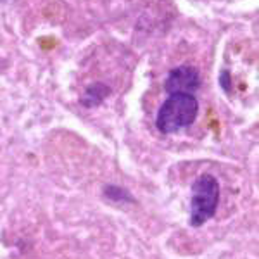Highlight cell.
Listing matches in <instances>:
<instances>
[{"label": "cell", "instance_id": "3957f363", "mask_svg": "<svg viewBox=\"0 0 259 259\" xmlns=\"http://www.w3.org/2000/svg\"><path fill=\"white\" fill-rule=\"evenodd\" d=\"M200 87V76L199 71L192 66H180L169 71L168 78L164 81V90L169 95L173 94H190L194 95V92Z\"/></svg>", "mask_w": 259, "mask_h": 259}, {"label": "cell", "instance_id": "277c9868", "mask_svg": "<svg viewBox=\"0 0 259 259\" xmlns=\"http://www.w3.org/2000/svg\"><path fill=\"white\" fill-rule=\"evenodd\" d=\"M109 94H111L109 87H106L104 83H95V85H92V87L87 89L85 95H83V99H81V102H83V106H87V107L99 106V104L102 102V100L106 99Z\"/></svg>", "mask_w": 259, "mask_h": 259}, {"label": "cell", "instance_id": "8992f818", "mask_svg": "<svg viewBox=\"0 0 259 259\" xmlns=\"http://www.w3.org/2000/svg\"><path fill=\"white\" fill-rule=\"evenodd\" d=\"M0 2H4V0H0Z\"/></svg>", "mask_w": 259, "mask_h": 259}, {"label": "cell", "instance_id": "7a4b0ae2", "mask_svg": "<svg viewBox=\"0 0 259 259\" xmlns=\"http://www.w3.org/2000/svg\"><path fill=\"white\" fill-rule=\"evenodd\" d=\"M220 204V183L212 175H200L192 185L190 227H202L214 216Z\"/></svg>", "mask_w": 259, "mask_h": 259}, {"label": "cell", "instance_id": "5b68a950", "mask_svg": "<svg viewBox=\"0 0 259 259\" xmlns=\"http://www.w3.org/2000/svg\"><path fill=\"white\" fill-rule=\"evenodd\" d=\"M220 81H221V85H223V87H225V89H227V90H228V73H227V71H225V73H223V74H221Z\"/></svg>", "mask_w": 259, "mask_h": 259}, {"label": "cell", "instance_id": "6da1fadb", "mask_svg": "<svg viewBox=\"0 0 259 259\" xmlns=\"http://www.w3.org/2000/svg\"><path fill=\"white\" fill-rule=\"evenodd\" d=\"M199 102L190 94H173L162 102L156 118V126L162 133H177L190 126L197 118Z\"/></svg>", "mask_w": 259, "mask_h": 259}]
</instances>
